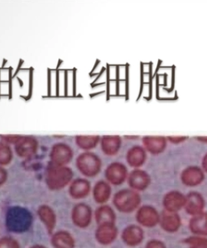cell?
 <instances>
[{"label":"cell","mask_w":207,"mask_h":248,"mask_svg":"<svg viewBox=\"0 0 207 248\" xmlns=\"http://www.w3.org/2000/svg\"><path fill=\"white\" fill-rule=\"evenodd\" d=\"M37 214L40 219L42 220V222L45 224L48 232L49 233H51L54 230L56 221H57L56 214L53 211V209L48 205L41 206L37 210Z\"/></svg>","instance_id":"cell-22"},{"label":"cell","mask_w":207,"mask_h":248,"mask_svg":"<svg viewBox=\"0 0 207 248\" xmlns=\"http://www.w3.org/2000/svg\"><path fill=\"white\" fill-rule=\"evenodd\" d=\"M74 152L71 146L65 142H57L51 147V163L56 166H66L73 159Z\"/></svg>","instance_id":"cell-5"},{"label":"cell","mask_w":207,"mask_h":248,"mask_svg":"<svg viewBox=\"0 0 207 248\" xmlns=\"http://www.w3.org/2000/svg\"><path fill=\"white\" fill-rule=\"evenodd\" d=\"M160 216L158 210L150 205H144L138 209L136 219L138 223L145 228H153L159 224Z\"/></svg>","instance_id":"cell-7"},{"label":"cell","mask_w":207,"mask_h":248,"mask_svg":"<svg viewBox=\"0 0 207 248\" xmlns=\"http://www.w3.org/2000/svg\"><path fill=\"white\" fill-rule=\"evenodd\" d=\"M20 138H21V135H0V140L5 143L9 144V145L10 144L15 145L18 141Z\"/></svg>","instance_id":"cell-30"},{"label":"cell","mask_w":207,"mask_h":248,"mask_svg":"<svg viewBox=\"0 0 207 248\" xmlns=\"http://www.w3.org/2000/svg\"><path fill=\"white\" fill-rule=\"evenodd\" d=\"M96 220L99 225L114 224L115 214L110 206H101L96 211Z\"/></svg>","instance_id":"cell-26"},{"label":"cell","mask_w":207,"mask_h":248,"mask_svg":"<svg viewBox=\"0 0 207 248\" xmlns=\"http://www.w3.org/2000/svg\"><path fill=\"white\" fill-rule=\"evenodd\" d=\"M205 180L204 170L198 167H189L183 170L181 174L182 184L188 187H196Z\"/></svg>","instance_id":"cell-13"},{"label":"cell","mask_w":207,"mask_h":248,"mask_svg":"<svg viewBox=\"0 0 207 248\" xmlns=\"http://www.w3.org/2000/svg\"><path fill=\"white\" fill-rule=\"evenodd\" d=\"M94 200L98 203H104L109 201L111 195V187L106 181H99L93 189Z\"/></svg>","instance_id":"cell-24"},{"label":"cell","mask_w":207,"mask_h":248,"mask_svg":"<svg viewBox=\"0 0 207 248\" xmlns=\"http://www.w3.org/2000/svg\"><path fill=\"white\" fill-rule=\"evenodd\" d=\"M168 141H170L171 143L179 144L182 143L183 141L188 140V137H184V136H171L167 138Z\"/></svg>","instance_id":"cell-32"},{"label":"cell","mask_w":207,"mask_h":248,"mask_svg":"<svg viewBox=\"0 0 207 248\" xmlns=\"http://www.w3.org/2000/svg\"><path fill=\"white\" fill-rule=\"evenodd\" d=\"M142 141L145 150L153 155L163 153L168 144V139L162 136H145Z\"/></svg>","instance_id":"cell-14"},{"label":"cell","mask_w":207,"mask_h":248,"mask_svg":"<svg viewBox=\"0 0 207 248\" xmlns=\"http://www.w3.org/2000/svg\"><path fill=\"white\" fill-rule=\"evenodd\" d=\"M159 224L162 230L169 233H173L178 231L181 228L182 219L179 216L178 213H171L164 210L160 216Z\"/></svg>","instance_id":"cell-15"},{"label":"cell","mask_w":207,"mask_h":248,"mask_svg":"<svg viewBox=\"0 0 207 248\" xmlns=\"http://www.w3.org/2000/svg\"><path fill=\"white\" fill-rule=\"evenodd\" d=\"M92 218L91 207L85 203H78L72 210V221L80 229H85L90 225Z\"/></svg>","instance_id":"cell-11"},{"label":"cell","mask_w":207,"mask_h":248,"mask_svg":"<svg viewBox=\"0 0 207 248\" xmlns=\"http://www.w3.org/2000/svg\"><path fill=\"white\" fill-rule=\"evenodd\" d=\"M189 248H197V247H190Z\"/></svg>","instance_id":"cell-37"},{"label":"cell","mask_w":207,"mask_h":248,"mask_svg":"<svg viewBox=\"0 0 207 248\" xmlns=\"http://www.w3.org/2000/svg\"><path fill=\"white\" fill-rule=\"evenodd\" d=\"M32 219L33 217L29 209L19 206L11 207L6 215V227L10 232L21 233L30 229Z\"/></svg>","instance_id":"cell-1"},{"label":"cell","mask_w":207,"mask_h":248,"mask_svg":"<svg viewBox=\"0 0 207 248\" xmlns=\"http://www.w3.org/2000/svg\"><path fill=\"white\" fill-rule=\"evenodd\" d=\"M128 186L135 191H143L147 189L151 183L150 176L147 172L141 169H134L128 174Z\"/></svg>","instance_id":"cell-9"},{"label":"cell","mask_w":207,"mask_h":248,"mask_svg":"<svg viewBox=\"0 0 207 248\" xmlns=\"http://www.w3.org/2000/svg\"><path fill=\"white\" fill-rule=\"evenodd\" d=\"M55 248H74L75 240L67 232L61 231L55 233L51 238Z\"/></svg>","instance_id":"cell-25"},{"label":"cell","mask_w":207,"mask_h":248,"mask_svg":"<svg viewBox=\"0 0 207 248\" xmlns=\"http://www.w3.org/2000/svg\"><path fill=\"white\" fill-rule=\"evenodd\" d=\"M147 160V151L141 146H133L128 150L126 154V161L128 165L134 169L142 167Z\"/></svg>","instance_id":"cell-18"},{"label":"cell","mask_w":207,"mask_h":248,"mask_svg":"<svg viewBox=\"0 0 207 248\" xmlns=\"http://www.w3.org/2000/svg\"><path fill=\"white\" fill-rule=\"evenodd\" d=\"M101 138L98 135H78L75 138V141L80 149L90 152L99 145Z\"/></svg>","instance_id":"cell-23"},{"label":"cell","mask_w":207,"mask_h":248,"mask_svg":"<svg viewBox=\"0 0 207 248\" xmlns=\"http://www.w3.org/2000/svg\"><path fill=\"white\" fill-rule=\"evenodd\" d=\"M118 230L114 224H101L96 232V237L100 244L109 245L116 239Z\"/></svg>","instance_id":"cell-19"},{"label":"cell","mask_w":207,"mask_h":248,"mask_svg":"<svg viewBox=\"0 0 207 248\" xmlns=\"http://www.w3.org/2000/svg\"><path fill=\"white\" fill-rule=\"evenodd\" d=\"M144 233L141 227L130 225L125 228L122 232L123 242L129 247H136L142 243Z\"/></svg>","instance_id":"cell-17"},{"label":"cell","mask_w":207,"mask_h":248,"mask_svg":"<svg viewBox=\"0 0 207 248\" xmlns=\"http://www.w3.org/2000/svg\"><path fill=\"white\" fill-rule=\"evenodd\" d=\"M100 148L105 155L113 156L122 147V139L119 136H103L100 139Z\"/></svg>","instance_id":"cell-16"},{"label":"cell","mask_w":207,"mask_h":248,"mask_svg":"<svg viewBox=\"0 0 207 248\" xmlns=\"http://www.w3.org/2000/svg\"><path fill=\"white\" fill-rule=\"evenodd\" d=\"M91 191V184L87 180L79 178L72 181L69 188L71 197L80 200L85 198Z\"/></svg>","instance_id":"cell-21"},{"label":"cell","mask_w":207,"mask_h":248,"mask_svg":"<svg viewBox=\"0 0 207 248\" xmlns=\"http://www.w3.org/2000/svg\"><path fill=\"white\" fill-rule=\"evenodd\" d=\"M14 158V153L10 145L0 141V167L11 163Z\"/></svg>","instance_id":"cell-27"},{"label":"cell","mask_w":207,"mask_h":248,"mask_svg":"<svg viewBox=\"0 0 207 248\" xmlns=\"http://www.w3.org/2000/svg\"><path fill=\"white\" fill-rule=\"evenodd\" d=\"M145 248H167L164 243H162L160 240L153 239L150 240L147 244Z\"/></svg>","instance_id":"cell-31"},{"label":"cell","mask_w":207,"mask_h":248,"mask_svg":"<svg viewBox=\"0 0 207 248\" xmlns=\"http://www.w3.org/2000/svg\"><path fill=\"white\" fill-rule=\"evenodd\" d=\"M8 180V171L3 167H0V187Z\"/></svg>","instance_id":"cell-33"},{"label":"cell","mask_w":207,"mask_h":248,"mask_svg":"<svg viewBox=\"0 0 207 248\" xmlns=\"http://www.w3.org/2000/svg\"><path fill=\"white\" fill-rule=\"evenodd\" d=\"M202 169L207 173V153L204 155L203 159H202Z\"/></svg>","instance_id":"cell-34"},{"label":"cell","mask_w":207,"mask_h":248,"mask_svg":"<svg viewBox=\"0 0 207 248\" xmlns=\"http://www.w3.org/2000/svg\"><path fill=\"white\" fill-rule=\"evenodd\" d=\"M162 203L166 211L178 213L181 209H184L186 195L176 190L168 192L163 198Z\"/></svg>","instance_id":"cell-12"},{"label":"cell","mask_w":207,"mask_h":248,"mask_svg":"<svg viewBox=\"0 0 207 248\" xmlns=\"http://www.w3.org/2000/svg\"><path fill=\"white\" fill-rule=\"evenodd\" d=\"M189 229L193 236L207 237V213L193 216L189 223Z\"/></svg>","instance_id":"cell-20"},{"label":"cell","mask_w":207,"mask_h":248,"mask_svg":"<svg viewBox=\"0 0 207 248\" xmlns=\"http://www.w3.org/2000/svg\"><path fill=\"white\" fill-rule=\"evenodd\" d=\"M205 205L206 203H205L204 198L198 192H190L188 195H186L185 211L191 217L203 213Z\"/></svg>","instance_id":"cell-10"},{"label":"cell","mask_w":207,"mask_h":248,"mask_svg":"<svg viewBox=\"0 0 207 248\" xmlns=\"http://www.w3.org/2000/svg\"><path fill=\"white\" fill-rule=\"evenodd\" d=\"M141 197L139 192L132 189H125L118 192L113 197V204L119 211L132 213L139 208Z\"/></svg>","instance_id":"cell-4"},{"label":"cell","mask_w":207,"mask_h":248,"mask_svg":"<svg viewBox=\"0 0 207 248\" xmlns=\"http://www.w3.org/2000/svg\"><path fill=\"white\" fill-rule=\"evenodd\" d=\"M184 243L190 247L207 248V237L191 236L184 240Z\"/></svg>","instance_id":"cell-28"},{"label":"cell","mask_w":207,"mask_h":248,"mask_svg":"<svg viewBox=\"0 0 207 248\" xmlns=\"http://www.w3.org/2000/svg\"><path fill=\"white\" fill-rule=\"evenodd\" d=\"M46 184L51 190H59L71 183L73 171L66 166L50 164L46 170Z\"/></svg>","instance_id":"cell-2"},{"label":"cell","mask_w":207,"mask_h":248,"mask_svg":"<svg viewBox=\"0 0 207 248\" xmlns=\"http://www.w3.org/2000/svg\"><path fill=\"white\" fill-rule=\"evenodd\" d=\"M107 182L113 186H120L128 179L127 167L119 161L110 164L105 171Z\"/></svg>","instance_id":"cell-6"},{"label":"cell","mask_w":207,"mask_h":248,"mask_svg":"<svg viewBox=\"0 0 207 248\" xmlns=\"http://www.w3.org/2000/svg\"><path fill=\"white\" fill-rule=\"evenodd\" d=\"M31 248H46L45 247L41 245H35L33 247H32Z\"/></svg>","instance_id":"cell-36"},{"label":"cell","mask_w":207,"mask_h":248,"mask_svg":"<svg viewBox=\"0 0 207 248\" xmlns=\"http://www.w3.org/2000/svg\"><path fill=\"white\" fill-rule=\"evenodd\" d=\"M0 248H20V246L16 240L5 237L0 239Z\"/></svg>","instance_id":"cell-29"},{"label":"cell","mask_w":207,"mask_h":248,"mask_svg":"<svg viewBox=\"0 0 207 248\" xmlns=\"http://www.w3.org/2000/svg\"><path fill=\"white\" fill-rule=\"evenodd\" d=\"M77 169L86 177L96 176L101 170L102 161L99 155L91 152H84L76 160Z\"/></svg>","instance_id":"cell-3"},{"label":"cell","mask_w":207,"mask_h":248,"mask_svg":"<svg viewBox=\"0 0 207 248\" xmlns=\"http://www.w3.org/2000/svg\"><path fill=\"white\" fill-rule=\"evenodd\" d=\"M196 139L204 143H207V137H198V138H196Z\"/></svg>","instance_id":"cell-35"},{"label":"cell","mask_w":207,"mask_h":248,"mask_svg":"<svg viewBox=\"0 0 207 248\" xmlns=\"http://www.w3.org/2000/svg\"><path fill=\"white\" fill-rule=\"evenodd\" d=\"M38 149V141L32 136H21L15 145V153L21 158H29L34 155Z\"/></svg>","instance_id":"cell-8"}]
</instances>
